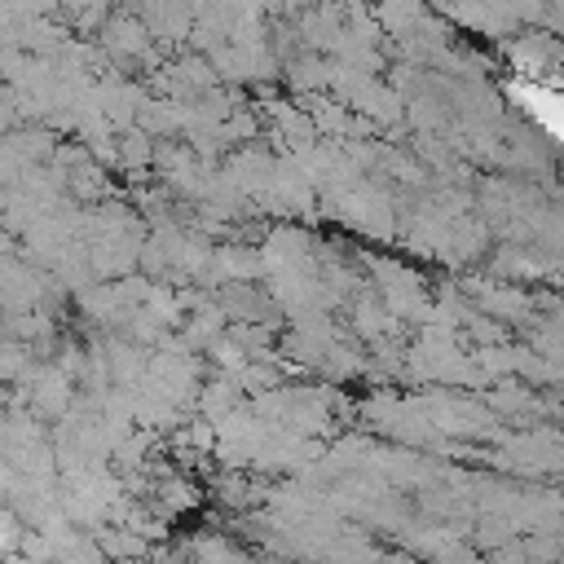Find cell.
<instances>
[{
    "label": "cell",
    "instance_id": "6da1fadb",
    "mask_svg": "<svg viewBox=\"0 0 564 564\" xmlns=\"http://www.w3.org/2000/svg\"><path fill=\"white\" fill-rule=\"evenodd\" d=\"M119 167L132 172V176L154 172V137H145L141 128L119 132Z\"/></svg>",
    "mask_w": 564,
    "mask_h": 564
}]
</instances>
